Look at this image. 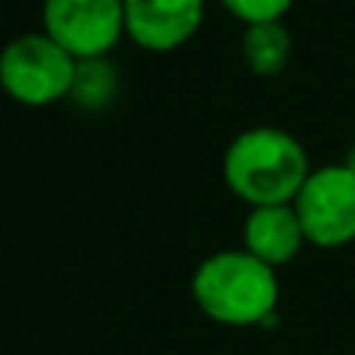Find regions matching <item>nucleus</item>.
I'll return each mask as SVG.
<instances>
[{"label":"nucleus","instance_id":"obj_1","mask_svg":"<svg viewBox=\"0 0 355 355\" xmlns=\"http://www.w3.org/2000/svg\"><path fill=\"white\" fill-rule=\"evenodd\" d=\"M311 170L305 145L280 126H252L223 151V182L248 208L293 205Z\"/></svg>","mask_w":355,"mask_h":355},{"label":"nucleus","instance_id":"obj_2","mask_svg":"<svg viewBox=\"0 0 355 355\" xmlns=\"http://www.w3.org/2000/svg\"><path fill=\"white\" fill-rule=\"evenodd\" d=\"M192 302L223 327H270L280 305V280L245 248H223L195 268Z\"/></svg>","mask_w":355,"mask_h":355},{"label":"nucleus","instance_id":"obj_3","mask_svg":"<svg viewBox=\"0 0 355 355\" xmlns=\"http://www.w3.org/2000/svg\"><path fill=\"white\" fill-rule=\"evenodd\" d=\"M79 60L44 32L16 35L0 47V88L22 107H51L69 101Z\"/></svg>","mask_w":355,"mask_h":355},{"label":"nucleus","instance_id":"obj_4","mask_svg":"<svg viewBox=\"0 0 355 355\" xmlns=\"http://www.w3.org/2000/svg\"><path fill=\"white\" fill-rule=\"evenodd\" d=\"M309 245L343 248L355 242V173L346 164L315 167L293 201Z\"/></svg>","mask_w":355,"mask_h":355},{"label":"nucleus","instance_id":"obj_5","mask_svg":"<svg viewBox=\"0 0 355 355\" xmlns=\"http://www.w3.org/2000/svg\"><path fill=\"white\" fill-rule=\"evenodd\" d=\"M41 32L54 38L73 60L107 57L126 35L123 0H44Z\"/></svg>","mask_w":355,"mask_h":355},{"label":"nucleus","instance_id":"obj_6","mask_svg":"<svg viewBox=\"0 0 355 355\" xmlns=\"http://www.w3.org/2000/svg\"><path fill=\"white\" fill-rule=\"evenodd\" d=\"M208 0H123L126 38L151 54H170L198 35Z\"/></svg>","mask_w":355,"mask_h":355},{"label":"nucleus","instance_id":"obj_7","mask_svg":"<svg viewBox=\"0 0 355 355\" xmlns=\"http://www.w3.org/2000/svg\"><path fill=\"white\" fill-rule=\"evenodd\" d=\"M299 214L293 205H264V208H248L242 220V248L255 255L268 268H283L295 261L305 245Z\"/></svg>","mask_w":355,"mask_h":355},{"label":"nucleus","instance_id":"obj_8","mask_svg":"<svg viewBox=\"0 0 355 355\" xmlns=\"http://www.w3.org/2000/svg\"><path fill=\"white\" fill-rule=\"evenodd\" d=\"M239 54L258 79H274L289 67L293 57V35L283 22H258L245 26L239 41Z\"/></svg>","mask_w":355,"mask_h":355},{"label":"nucleus","instance_id":"obj_9","mask_svg":"<svg viewBox=\"0 0 355 355\" xmlns=\"http://www.w3.org/2000/svg\"><path fill=\"white\" fill-rule=\"evenodd\" d=\"M116 92H120V76L116 67L107 57H98V60H79L76 67V82L69 101L82 110H104L114 104Z\"/></svg>","mask_w":355,"mask_h":355},{"label":"nucleus","instance_id":"obj_10","mask_svg":"<svg viewBox=\"0 0 355 355\" xmlns=\"http://www.w3.org/2000/svg\"><path fill=\"white\" fill-rule=\"evenodd\" d=\"M220 7L242 26H258V22H283V16L293 10V0H220Z\"/></svg>","mask_w":355,"mask_h":355},{"label":"nucleus","instance_id":"obj_11","mask_svg":"<svg viewBox=\"0 0 355 355\" xmlns=\"http://www.w3.org/2000/svg\"><path fill=\"white\" fill-rule=\"evenodd\" d=\"M343 164H346V167H349V170H352V173H355V145H352V148H349V151H346V157H343Z\"/></svg>","mask_w":355,"mask_h":355}]
</instances>
